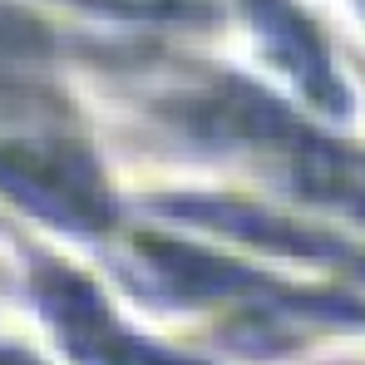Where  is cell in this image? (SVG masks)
<instances>
[{
    "instance_id": "cell-1",
    "label": "cell",
    "mask_w": 365,
    "mask_h": 365,
    "mask_svg": "<svg viewBox=\"0 0 365 365\" xmlns=\"http://www.w3.org/2000/svg\"><path fill=\"white\" fill-rule=\"evenodd\" d=\"M20 45H35L30 25H25L20 15H5V10H0V50H20Z\"/></svg>"
}]
</instances>
